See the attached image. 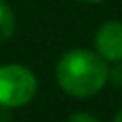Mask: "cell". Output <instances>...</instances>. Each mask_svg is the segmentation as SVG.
<instances>
[{"mask_svg":"<svg viewBox=\"0 0 122 122\" xmlns=\"http://www.w3.org/2000/svg\"><path fill=\"white\" fill-rule=\"evenodd\" d=\"M55 74L65 93L72 97H92L105 86L109 67L97 51L76 48L63 53Z\"/></svg>","mask_w":122,"mask_h":122,"instance_id":"cell-1","label":"cell"},{"mask_svg":"<svg viewBox=\"0 0 122 122\" xmlns=\"http://www.w3.org/2000/svg\"><path fill=\"white\" fill-rule=\"evenodd\" d=\"M38 90L36 76L23 65H2L0 67V105L13 109L27 105Z\"/></svg>","mask_w":122,"mask_h":122,"instance_id":"cell-2","label":"cell"},{"mask_svg":"<svg viewBox=\"0 0 122 122\" xmlns=\"http://www.w3.org/2000/svg\"><path fill=\"white\" fill-rule=\"evenodd\" d=\"M95 51L105 61H122V23L105 21L95 30Z\"/></svg>","mask_w":122,"mask_h":122,"instance_id":"cell-3","label":"cell"},{"mask_svg":"<svg viewBox=\"0 0 122 122\" xmlns=\"http://www.w3.org/2000/svg\"><path fill=\"white\" fill-rule=\"evenodd\" d=\"M13 30H15V15L11 8L4 0H0V42L11 38Z\"/></svg>","mask_w":122,"mask_h":122,"instance_id":"cell-4","label":"cell"},{"mask_svg":"<svg viewBox=\"0 0 122 122\" xmlns=\"http://www.w3.org/2000/svg\"><path fill=\"white\" fill-rule=\"evenodd\" d=\"M107 80L114 86V88H118V90H122V63L120 61H116V65L109 71V74H107Z\"/></svg>","mask_w":122,"mask_h":122,"instance_id":"cell-5","label":"cell"},{"mask_svg":"<svg viewBox=\"0 0 122 122\" xmlns=\"http://www.w3.org/2000/svg\"><path fill=\"white\" fill-rule=\"evenodd\" d=\"M67 122H99L95 116H92V114H86V112H76V114H72Z\"/></svg>","mask_w":122,"mask_h":122,"instance_id":"cell-6","label":"cell"},{"mask_svg":"<svg viewBox=\"0 0 122 122\" xmlns=\"http://www.w3.org/2000/svg\"><path fill=\"white\" fill-rule=\"evenodd\" d=\"M114 122H122V111L116 114V118H114Z\"/></svg>","mask_w":122,"mask_h":122,"instance_id":"cell-7","label":"cell"},{"mask_svg":"<svg viewBox=\"0 0 122 122\" xmlns=\"http://www.w3.org/2000/svg\"><path fill=\"white\" fill-rule=\"evenodd\" d=\"M84 2H103V0H84Z\"/></svg>","mask_w":122,"mask_h":122,"instance_id":"cell-8","label":"cell"}]
</instances>
